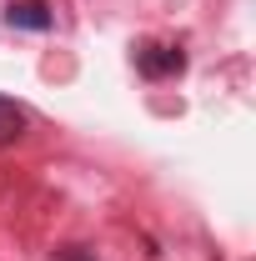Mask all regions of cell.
<instances>
[{
	"mask_svg": "<svg viewBox=\"0 0 256 261\" xmlns=\"http://www.w3.org/2000/svg\"><path fill=\"white\" fill-rule=\"evenodd\" d=\"M5 20H10L15 31H50V20H56V15H50V5H45V0H15V5L5 10Z\"/></svg>",
	"mask_w": 256,
	"mask_h": 261,
	"instance_id": "2",
	"label": "cell"
},
{
	"mask_svg": "<svg viewBox=\"0 0 256 261\" xmlns=\"http://www.w3.org/2000/svg\"><path fill=\"white\" fill-rule=\"evenodd\" d=\"M61 261H91V256H86L81 246H65V251H61Z\"/></svg>",
	"mask_w": 256,
	"mask_h": 261,
	"instance_id": "4",
	"label": "cell"
},
{
	"mask_svg": "<svg viewBox=\"0 0 256 261\" xmlns=\"http://www.w3.org/2000/svg\"><path fill=\"white\" fill-rule=\"evenodd\" d=\"M31 126V116H25V106H15L10 96H0V146H10V141H20Z\"/></svg>",
	"mask_w": 256,
	"mask_h": 261,
	"instance_id": "3",
	"label": "cell"
},
{
	"mask_svg": "<svg viewBox=\"0 0 256 261\" xmlns=\"http://www.w3.org/2000/svg\"><path fill=\"white\" fill-rule=\"evenodd\" d=\"M136 65H141V75L161 81V75H181V70H186V56L171 50V45H141V50H136Z\"/></svg>",
	"mask_w": 256,
	"mask_h": 261,
	"instance_id": "1",
	"label": "cell"
}]
</instances>
